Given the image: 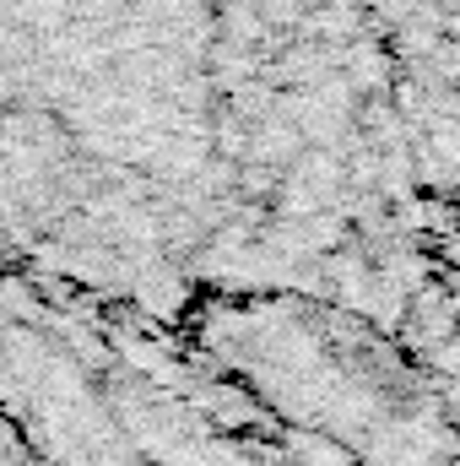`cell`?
Instances as JSON below:
<instances>
[{
    "label": "cell",
    "mask_w": 460,
    "mask_h": 466,
    "mask_svg": "<svg viewBox=\"0 0 460 466\" xmlns=\"http://www.w3.org/2000/svg\"><path fill=\"white\" fill-rule=\"evenodd\" d=\"M71 288L0 282V418L38 466H315L238 380Z\"/></svg>",
    "instance_id": "cell-1"
},
{
    "label": "cell",
    "mask_w": 460,
    "mask_h": 466,
    "mask_svg": "<svg viewBox=\"0 0 460 466\" xmlns=\"http://www.w3.org/2000/svg\"><path fill=\"white\" fill-rule=\"evenodd\" d=\"M0 466H38L33 456H27V445L16 440V429L0 418Z\"/></svg>",
    "instance_id": "cell-2"
}]
</instances>
